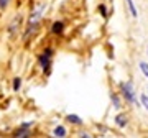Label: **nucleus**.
Here are the masks:
<instances>
[{
	"label": "nucleus",
	"mask_w": 148,
	"mask_h": 138,
	"mask_svg": "<svg viewBox=\"0 0 148 138\" xmlns=\"http://www.w3.org/2000/svg\"><path fill=\"white\" fill-rule=\"evenodd\" d=\"M21 77H13V84H12V87H13V92H18V90L21 89Z\"/></svg>",
	"instance_id": "nucleus-10"
},
{
	"label": "nucleus",
	"mask_w": 148,
	"mask_h": 138,
	"mask_svg": "<svg viewBox=\"0 0 148 138\" xmlns=\"http://www.w3.org/2000/svg\"><path fill=\"white\" fill-rule=\"evenodd\" d=\"M120 89H122V94H123V99L130 104H137V97H135V90H133V85L132 82H123L120 84Z\"/></svg>",
	"instance_id": "nucleus-4"
},
{
	"label": "nucleus",
	"mask_w": 148,
	"mask_h": 138,
	"mask_svg": "<svg viewBox=\"0 0 148 138\" xmlns=\"http://www.w3.org/2000/svg\"><path fill=\"white\" fill-rule=\"evenodd\" d=\"M66 120H68L69 123H73V125H82V118H81L79 115H74V113L66 115Z\"/></svg>",
	"instance_id": "nucleus-9"
},
{
	"label": "nucleus",
	"mask_w": 148,
	"mask_h": 138,
	"mask_svg": "<svg viewBox=\"0 0 148 138\" xmlns=\"http://www.w3.org/2000/svg\"><path fill=\"white\" fill-rule=\"evenodd\" d=\"M112 102H114L115 109H120V100H119V97H117L115 94H112Z\"/></svg>",
	"instance_id": "nucleus-15"
},
{
	"label": "nucleus",
	"mask_w": 148,
	"mask_h": 138,
	"mask_svg": "<svg viewBox=\"0 0 148 138\" xmlns=\"http://www.w3.org/2000/svg\"><path fill=\"white\" fill-rule=\"evenodd\" d=\"M66 135H68V130H66L64 125H56V127H54V130H53L54 138H66Z\"/></svg>",
	"instance_id": "nucleus-7"
},
{
	"label": "nucleus",
	"mask_w": 148,
	"mask_h": 138,
	"mask_svg": "<svg viewBox=\"0 0 148 138\" xmlns=\"http://www.w3.org/2000/svg\"><path fill=\"white\" fill-rule=\"evenodd\" d=\"M45 10H46V3H45V2L40 3V5H36L32 10V13H30V16H28L27 23H41V18H43Z\"/></svg>",
	"instance_id": "nucleus-2"
},
{
	"label": "nucleus",
	"mask_w": 148,
	"mask_h": 138,
	"mask_svg": "<svg viewBox=\"0 0 148 138\" xmlns=\"http://www.w3.org/2000/svg\"><path fill=\"white\" fill-rule=\"evenodd\" d=\"M40 25H41V23H27V28H25L23 33H21V40H23L25 43H27L28 40H32V38L38 33Z\"/></svg>",
	"instance_id": "nucleus-5"
},
{
	"label": "nucleus",
	"mask_w": 148,
	"mask_h": 138,
	"mask_svg": "<svg viewBox=\"0 0 148 138\" xmlns=\"http://www.w3.org/2000/svg\"><path fill=\"white\" fill-rule=\"evenodd\" d=\"M13 2V0H0V12L7 10L8 7H10V3Z\"/></svg>",
	"instance_id": "nucleus-12"
},
{
	"label": "nucleus",
	"mask_w": 148,
	"mask_h": 138,
	"mask_svg": "<svg viewBox=\"0 0 148 138\" xmlns=\"http://www.w3.org/2000/svg\"><path fill=\"white\" fill-rule=\"evenodd\" d=\"M21 21H23V16L21 15H15L12 18V21L8 23V27H7V33H8V36L13 38L18 35L20 31V27H21Z\"/></svg>",
	"instance_id": "nucleus-3"
},
{
	"label": "nucleus",
	"mask_w": 148,
	"mask_h": 138,
	"mask_svg": "<svg viewBox=\"0 0 148 138\" xmlns=\"http://www.w3.org/2000/svg\"><path fill=\"white\" fill-rule=\"evenodd\" d=\"M140 104H142V105L148 110V96H145V94H143V96H140Z\"/></svg>",
	"instance_id": "nucleus-13"
},
{
	"label": "nucleus",
	"mask_w": 148,
	"mask_h": 138,
	"mask_svg": "<svg viewBox=\"0 0 148 138\" xmlns=\"http://www.w3.org/2000/svg\"><path fill=\"white\" fill-rule=\"evenodd\" d=\"M64 30H66V25H64L63 20H54L51 23V28H49L51 35H54V36H61L64 33Z\"/></svg>",
	"instance_id": "nucleus-6"
},
{
	"label": "nucleus",
	"mask_w": 148,
	"mask_h": 138,
	"mask_svg": "<svg viewBox=\"0 0 148 138\" xmlns=\"http://www.w3.org/2000/svg\"><path fill=\"white\" fill-rule=\"evenodd\" d=\"M128 5V10H130V13H132V16H137V8H135V3H133V0H125Z\"/></svg>",
	"instance_id": "nucleus-11"
},
{
	"label": "nucleus",
	"mask_w": 148,
	"mask_h": 138,
	"mask_svg": "<svg viewBox=\"0 0 148 138\" xmlns=\"http://www.w3.org/2000/svg\"><path fill=\"white\" fill-rule=\"evenodd\" d=\"M79 137H81V138H92L87 132H81V133H79Z\"/></svg>",
	"instance_id": "nucleus-17"
},
{
	"label": "nucleus",
	"mask_w": 148,
	"mask_h": 138,
	"mask_svg": "<svg viewBox=\"0 0 148 138\" xmlns=\"http://www.w3.org/2000/svg\"><path fill=\"white\" fill-rule=\"evenodd\" d=\"M140 69H142L143 74L148 77V64H147V63H140Z\"/></svg>",
	"instance_id": "nucleus-14"
},
{
	"label": "nucleus",
	"mask_w": 148,
	"mask_h": 138,
	"mask_svg": "<svg viewBox=\"0 0 148 138\" xmlns=\"http://www.w3.org/2000/svg\"><path fill=\"white\" fill-rule=\"evenodd\" d=\"M53 56H54V49L51 48V46H46L41 53L38 54L36 61H38V66L41 68L43 74H48V72H49L51 63H53Z\"/></svg>",
	"instance_id": "nucleus-1"
},
{
	"label": "nucleus",
	"mask_w": 148,
	"mask_h": 138,
	"mask_svg": "<svg viewBox=\"0 0 148 138\" xmlns=\"http://www.w3.org/2000/svg\"><path fill=\"white\" fill-rule=\"evenodd\" d=\"M99 12L102 13V16H107V10H106V5H99Z\"/></svg>",
	"instance_id": "nucleus-16"
},
{
	"label": "nucleus",
	"mask_w": 148,
	"mask_h": 138,
	"mask_svg": "<svg viewBox=\"0 0 148 138\" xmlns=\"http://www.w3.org/2000/svg\"><path fill=\"white\" fill-rule=\"evenodd\" d=\"M115 123H117V127H120V128H123L125 125L128 123V118H127V115L125 113H119L115 117Z\"/></svg>",
	"instance_id": "nucleus-8"
}]
</instances>
